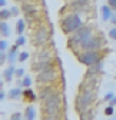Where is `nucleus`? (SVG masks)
<instances>
[{
	"mask_svg": "<svg viewBox=\"0 0 116 120\" xmlns=\"http://www.w3.org/2000/svg\"><path fill=\"white\" fill-rule=\"evenodd\" d=\"M37 14H39V11H37V9H33V10H30V11H27V13H24V16H26V20L29 22V23H32L36 17H37Z\"/></svg>",
	"mask_w": 116,
	"mask_h": 120,
	"instance_id": "obj_21",
	"label": "nucleus"
},
{
	"mask_svg": "<svg viewBox=\"0 0 116 120\" xmlns=\"http://www.w3.org/2000/svg\"><path fill=\"white\" fill-rule=\"evenodd\" d=\"M33 9H36L33 3H22V10H23L24 13L30 11V10H33Z\"/></svg>",
	"mask_w": 116,
	"mask_h": 120,
	"instance_id": "obj_24",
	"label": "nucleus"
},
{
	"mask_svg": "<svg viewBox=\"0 0 116 120\" xmlns=\"http://www.w3.org/2000/svg\"><path fill=\"white\" fill-rule=\"evenodd\" d=\"M14 76H16L17 79H20V77H24V69H16V71H14Z\"/></svg>",
	"mask_w": 116,
	"mask_h": 120,
	"instance_id": "obj_28",
	"label": "nucleus"
},
{
	"mask_svg": "<svg viewBox=\"0 0 116 120\" xmlns=\"http://www.w3.org/2000/svg\"><path fill=\"white\" fill-rule=\"evenodd\" d=\"M0 34L3 37H9L10 36V27L6 23V20H0Z\"/></svg>",
	"mask_w": 116,
	"mask_h": 120,
	"instance_id": "obj_18",
	"label": "nucleus"
},
{
	"mask_svg": "<svg viewBox=\"0 0 116 120\" xmlns=\"http://www.w3.org/2000/svg\"><path fill=\"white\" fill-rule=\"evenodd\" d=\"M20 96H23V92L20 87H16V89H12L10 92L7 93V97L9 99H19Z\"/></svg>",
	"mask_w": 116,
	"mask_h": 120,
	"instance_id": "obj_20",
	"label": "nucleus"
},
{
	"mask_svg": "<svg viewBox=\"0 0 116 120\" xmlns=\"http://www.w3.org/2000/svg\"><path fill=\"white\" fill-rule=\"evenodd\" d=\"M49 59H52V53L47 49H42L36 54V60H49Z\"/></svg>",
	"mask_w": 116,
	"mask_h": 120,
	"instance_id": "obj_17",
	"label": "nucleus"
},
{
	"mask_svg": "<svg viewBox=\"0 0 116 120\" xmlns=\"http://www.w3.org/2000/svg\"><path fill=\"white\" fill-rule=\"evenodd\" d=\"M19 47H20V46H17V44L14 43L13 47L7 52V62H9L10 64H13V63L19 59Z\"/></svg>",
	"mask_w": 116,
	"mask_h": 120,
	"instance_id": "obj_11",
	"label": "nucleus"
},
{
	"mask_svg": "<svg viewBox=\"0 0 116 120\" xmlns=\"http://www.w3.org/2000/svg\"><path fill=\"white\" fill-rule=\"evenodd\" d=\"M102 44H103V41H102V39H100L99 36H92L88 41H85L82 44L80 49L83 52H88V50H100V49H102Z\"/></svg>",
	"mask_w": 116,
	"mask_h": 120,
	"instance_id": "obj_8",
	"label": "nucleus"
},
{
	"mask_svg": "<svg viewBox=\"0 0 116 120\" xmlns=\"http://www.w3.org/2000/svg\"><path fill=\"white\" fill-rule=\"evenodd\" d=\"M56 80H57V71H56L54 67L42 70L36 74L37 84H50V83H54Z\"/></svg>",
	"mask_w": 116,
	"mask_h": 120,
	"instance_id": "obj_5",
	"label": "nucleus"
},
{
	"mask_svg": "<svg viewBox=\"0 0 116 120\" xmlns=\"http://www.w3.org/2000/svg\"><path fill=\"white\" fill-rule=\"evenodd\" d=\"M113 112H115V110H113V106H112V104H109V106L105 107V114H106V116H112Z\"/></svg>",
	"mask_w": 116,
	"mask_h": 120,
	"instance_id": "obj_30",
	"label": "nucleus"
},
{
	"mask_svg": "<svg viewBox=\"0 0 116 120\" xmlns=\"http://www.w3.org/2000/svg\"><path fill=\"white\" fill-rule=\"evenodd\" d=\"M7 60V53L6 52H0V66Z\"/></svg>",
	"mask_w": 116,
	"mask_h": 120,
	"instance_id": "obj_31",
	"label": "nucleus"
},
{
	"mask_svg": "<svg viewBox=\"0 0 116 120\" xmlns=\"http://www.w3.org/2000/svg\"><path fill=\"white\" fill-rule=\"evenodd\" d=\"M109 104H112V106H116V94H115V97L109 101Z\"/></svg>",
	"mask_w": 116,
	"mask_h": 120,
	"instance_id": "obj_37",
	"label": "nucleus"
},
{
	"mask_svg": "<svg viewBox=\"0 0 116 120\" xmlns=\"http://www.w3.org/2000/svg\"><path fill=\"white\" fill-rule=\"evenodd\" d=\"M22 86H23V87H30V86H32V79L29 77V76L22 77Z\"/></svg>",
	"mask_w": 116,
	"mask_h": 120,
	"instance_id": "obj_25",
	"label": "nucleus"
},
{
	"mask_svg": "<svg viewBox=\"0 0 116 120\" xmlns=\"http://www.w3.org/2000/svg\"><path fill=\"white\" fill-rule=\"evenodd\" d=\"M9 17H12L10 9H9V10H7V9H2V10H0V20H7Z\"/></svg>",
	"mask_w": 116,
	"mask_h": 120,
	"instance_id": "obj_23",
	"label": "nucleus"
},
{
	"mask_svg": "<svg viewBox=\"0 0 116 120\" xmlns=\"http://www.w3.org/2000/svg\"><path fill=\"white\" fill-rule=\"evenodd\" d=\"M93 36V29L90 26H82L76 32L72 33V37H69V46H82L85 41H88Z\"/></svg>",
	"mask_w": 116,
	"mask_h": 120,
	"instance_id": "obj_4",
	"label": "nucleus"
},
{
	"mask_svg": "<svg viewBox=\"0 0 116 120\" xmlns=\"http://www.w3.org/2000/svg\"><path fill=\"white\" fill-rule=\"evenodd\" d=\"M82 26H83V22H82L80 14L77 11H72V13L66 14L62 20V32L65 34H72Z\"/></svg>",
	"mask_w": 116,
	"mask_h": 120,
	"instance_id": "obj_2",
	"label": "nucleus"
},
{
	"mask_svg": "<svg viewBox=\"0 0 116 120\" xmlns=\"http://www.w3.org/2000/svg\"><path fill=\"white\" fill-rule=\"evenodd\" d=\"M54 67V63H53V60L49 59V60H35V63L32 64V70L39 73L42 70H46V69H52Z\"/></svg>",
	"mask_w": 116,
	"mask_h": 120,
	"instance_id": "obj_9",
	"label": "nucleus"
},
{
	"mask_svg": "<svg viewBox=\"0 0 116 120\" xmlns=\"http://www.w3.org/2000/svg\"><path fill=\"white\" fill-rule=\"evenodd\" d=\"M102 69H103V62L100 60V62H97V63H95V64L89 66L88 73H86V77H90V76H97V74H99L100 71H102Z\"/></svg>",
	"mask_w": 116,
	"mask_h": 120,
	"instance_id": "obj_10",
	"label": "nucleus"
},
{
	"mask_svg": "<svg viewBox=\"0 0 116 120\" xmlns=\"http://www.w3.org/2000/svg\"><path fill=\"white\" fill-rule=\"evenodd\" d=\"M53 92H54V90L50 87V84H47V86H45V87H42L40 92H39V100H40V101H45Z\"/></svg>",
	"mask_w": 116,
	"mask_h": 120,
	"instance_id": "obj_13",
	"label": "nucleus"
},
{
	"mask_svg": "<svg viewBox=\"0 0 116 120\" xmlns=\"http://www.w3.org/2000/svg\"><path fill=\"white\" fill-rule=\"evenodd\" d=\"M110 22L116 26V14H113V16H112V19H110Z\"/></svg>",
	"mask_w": 116,
	"mask_h": 120,
	"instance_id": "obj_40",
	"label": "nucleus"
},
{
	"mask_svg": "<svg viewBox=\"0 0 116 120\" xmlns=\"http://www.w3.org/2000/svg\"><path fill=\"white\" fill-rule=\"evenodd\" d=\"M4 97H6V93H4V92H2V90H0V100H3Z\"/></svg>",
	"mask_w": 116,
	"mask_h": 120,
	"instance_id": "obj_38",
	"label": "nucleus"
},
{
	"mask_svg": "<svg viewBox=\"0 0 116 120\" xmlns=\"http://www.w3.org/2000/svg\"><path fill=\"white\" fill-rule=\"evenodd\" d=\"M10 119H12V120H20V119H22V113H13Z\"/></svg>",
	"mask_w": 116,
	"mask_h": 120,
	"instance_id": "obj_35",
	"label": "nucleus"
},
{
	"mask_svg": "<svg viewBox=\"0 0 116 120\" xmlns=\"http://www.w3.org/2000/svg\"><path fill=\"white\" fill-rule=\"evenodd\" d=\"M6 6V0H0V7H4Z\"/></svg>",
	"mask_w": 116,
	"mask_h": 120,
	"instance_id": "obj_41",
	"label": "nucleus"
},
{
	"mask_svg": "<svg viewBox=\"0 0 116 120\" xmlns=\"http://www.w3.org/2000/svg\"><path fill=\"white\" fill-rule=\"evenodd\" d=\"M89 2H90V0H73L69 6L73 9L75 11H82V10L86 9V6L89 4Z\"/></svg>",
	"mask_w": 116,
	"mask_h": 120,
	"instance_id": "obj_12",
	"label": "nucleus"
},
{
	"mask_svg": "<svg viewBox=\"0 0 116 120\" xmlns=\"http://www.w3.org/2000/svg\"><path fill=\"white\" fill-rule=\"evenodd\" d=\"M108 4H109L113 10H116V0H108Z\"/></svg>",
	"mask_w": 116,
	"mask_h": 120,
	"instance_id": "obj_36",
	"label": "nucleus"
},
{
	"mask_svg": "<svg viewBox=\"0 0 116 120\" xmlns=\"http://www.w3.org/2000/svg\"><path fill=\"white\" fill-rule=\"evenodd\" d=\"M100 60H102V56L99 54V50H88V52H83L79 56V62L88 67L100 62Z\"/></svg>",
	"mask_w": 116,
	"mask_h": 120,
	"instance_id": "obj_6",
	"label": "nucleus"
},
{
	"mask_svg": "<svg viewBox=\"0 0 116 120\" xmlns=\"http://www.w3.org/2000/svg\"><path fill=\"white\" fill-rule=\"evenodd\" d=\"M109 37L112 40H116V27H113V29L109 30Z\"/></svg>",
	"mask_w": 116,
	"mask_h": 120,
	"instance_id": "obj_32",
	"label": "nucleus"
},
{
	"mask_svg": "<svg viewBox=\"0 0 116 120\" xmlns=\"http://www.w3.org/2000/svg\"><path fill=\"white\" fill-rule=\"evenodd\" d=\"M24 43H26V37L23 34H19V37L16 39V44L17 46H24Z\"/></svg>",
	"mask_w": 116,
	"mask_h": 120,
	"instance_id": "obj_27",
	"label": "nucleus"
},
{
	"mask_svg": "<svg viewBox=\"0 0 116 120\" xmlns=\"http://www.w3.org/2000/svg\"><path fill=\"white\" fill-rule=\"evenodd\" d=\"M23 97H24L26 101H35L37 99V96L35 94V92H33L30 87H26V90L23 92Z\"/></svg>",
	"mask_w": 116,
	"mask_h": 120,
	"instance_id": "obj_16",
	"label": "nucleus"
},
{
	"mask_svg": "<svg viewBox=\"0 0 116 120\" xmlns=\"http://www.w3.org/2000/svg\"><path fill=\"white\" fill-rule=\"evenodd\" d=\"M49 39H50L49 29L45 24H40L39 29L36 30V33H35V44H37V46H45L49 41Z\"/></svg>",
	"mask_w": 116,
	"mask_h": 120,
	"instance_id": "obj_7",
	"label": "nucleus"
},
{
	"mask_svg": "<svg viewBox=\"0 0 116 120\" xmlns=\"http://www.w3.org/2000/svg\"><path fill=\"white\" fill-rule=\"evenodd\" d=\"M14 71H16V67H14L13 64H10V66L3 71V77H4V80H6V82H12V80H13Z\"/></svg>",
	"mask_w": 116,
	"mask_h": 120,
	"instance_id": "obj_15",
	"label": "nucleus"
},
{
	"mask_svg": "<svg viewBox=\"0 0 116 120\" xmlns=\"http://www.w3.org/2000/svg\"><path fill=\"white\" fill-rule=\"evenodd\" d=\"M112 16H113V9L109 4L102 6V20L103 22H108V20L112 19Z\"/></svg>",
	"mask_w": 116,
	"mask_h": 120,
	"instance_id": "obj_14",
	"label": "nucleus"
},
{
	"mask_svg": "<svg viewBox=\"0 0 116 120\" xmlns=\"http://www.w3.org/2000/svg\"><path fill=\"white\" fill-rule=\"evenodd\" d=\"M24 119L27 120H35L36 119V109L33 106H27L24 110Z\"/></svg>",
	"mask_w": 116,
	"mask_h": 120,
	"instance_id": "obj_19",
	"label": "nucleus"
},
{
	"mask_svg": "<svg viewBox=\"0 0 116 120\" xmlns=\"http://www.w3.org/2000/svg\"><path fill=\"white\" fill-rule=\"evenodd\" d=\"M26 30V23H24V20H17V26H16V32H17V34H23V32Z\"/></svg>",
	"mask_w": 116,
	"mask_h": 120,
	"instance_id": "obj_22",
	"label": "nucleus"
},
{
	"mask_svg": "<svg viewBox=\"0 0 116 120\" xmlns=\"http://www.w3.org/2000/svg\"><path fill=\"white\" fill-rule=\"evenodd\" d=\"M113 97H115V93H112V92H109V93L105 94V100H106V101H110Z\"/></svg>",
	"mask_w": 116,
	"mask_h": 120,
	"instance_id": "obj_33",
	"label": "nucleus"
},
{
	"mask_svg": "<svg viewBox=\"0 0 116 120\" xmlns=\"http://www.w3.org/2000/svg\"><path fill=\"white\" fill-rule=\"evenodd\" d=\"M62 99L57 92H53L45 101H43V114L45 119H60Z\"/></svg>",
	"mask_w": 116,
	"mask_h": 120,
	"instance_id": "obj_1",
	"label": "nucleus"
},
{
	"mask_svg": "<svg viewBox=\"0 0 116 120\" xmlns=\"http://www.w3.org/2000/svg\"><path fill=\"white\" fill-rule=\"evenodd\" d=\"M17 2H20V3H32L35 0H17Z\"/></svg>",
	"mask_w": 116,
	"mask_h": 120,
	"instance_id": "obj_39",
	"label": "nucleus"
},
{
	"mask_svg": "<svg viewBox=\"0 0 116 120\" xmlns=\"http://www.w3.org/2000/svg\"><path fill=\"white\" fill-rule=\"evenodd\" d=\"M10 11H12V16H17V14H19V7L17 6H13L10 9Z\"/></svg>",
	"mask_w": 116,
	"mask_h": 120,
	"instance_id": "obj_34",
	"label": "nucleus"
},
{
	"mask_svg": "<svg viewBox=\"0 0 116 120\" xmlns=\"http://www.w3.org/2000/svg\"><path fill=\"white\" fill-rule=\"evenodd\" d=\"M7 47H9L7 41H6V40H0V52H6Z\"/></svg>",
	"mask_w": 116,
	"mask_h": 120,
	"instance_id": "obj_29",
	"label": "nucleus"
},
{
	"mask_svg": "<svg viewBox=\"0 0 116 120\" xmlns=\"http://www.w3.org/2000/svg\"><path fill=\"white\" fill-rule=\"evenodd\" d=\"M96 94L93 89H83L80 90V93L76 97V110L79 114H82L85 110H88L90 107V104L95 101Z\"/></svg>",
	"mask_w": 116,
	"mask_h": 120,
	"instance_id": "obj_3",
	"label": "nucleus"
},
{
	"mask_svg": "<svg viewBox=\"0 0 116 120\" xmlns=\"http://www.w3.org/2000/svg\"><path fill=\"white\" fill-rule=\"evenodd\" d=\"M29 59V53L27 52H22V53H19V59H17V62H26V60Z\"/></svg>",
	"mask_w": 116,
	"mask_h": 120,
	"instance_id": "obj_26",
	"label": "nucleus"
}]
</instances>
